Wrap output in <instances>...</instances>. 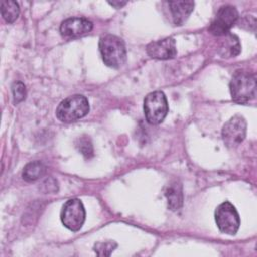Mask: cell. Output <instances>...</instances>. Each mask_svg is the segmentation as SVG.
<instances>
[{
  "label": "cell",
  "mask_w": 257,
  "mask_h": 257,
  "mask_svg": "<svg viewBox=\"0 0 257 257\" xmlns=\"http://www.w3.org/2000/svg\"><path fill=\"white\" fill-rule=\"evenodd\" d=\"M215 221L222 233L235 235L240 227V217L236 208L228 201L221 203L215 210Z\"/></svg>",
  "instance_id": "6"
},
{
  "label": "cell",
  "mask_w": 257,
  "mask_h": 257,
  "mask_svg": "<svg viewBox=\"0 0 257 257\" xmlns=\"http://www.w3.org/2000/svg\"><path fill=\"white\" fill-rule=\"evenodd\" d=\"M168 200V207L172 211L179 210L183 205V191L182 186L177 182L170 184L165 192Z\"/></svg>",
  "instance_id": "13"
},
{
  "label": "cell",
  "mask_w": 257,
  "mask_h": 257,
  "mask_svg": "<svg viewBox=\"0 0 257 257\" xmlns=\"http://www.w3.org/2000/svg\"><path fill=\"white\" fill-rule=\"evenodd\" d=\"M110 5H112L113 7H115V8H120V7H122L123 5H125L126 4V2L125 1H122V2H120V1H112V2H108Z\"/></svg>",
  "instance_id": "19"
},
{
  "label": "cell",
  "mask_w": 257,
  "mask_h": 257,
  "mask_svg": "<svg viewBox=\"0 0 257 257\" xmlns=\"http://www.w3.org/2000/svg\"><path fill=\"white\" fill-rule=\"evenodd\" d=\"M12 94L14 103H19L26 97V88L23 82L16 81L12 84Z\"/></svg>",
  "instance_id": "17"
},
{
  "label": "cell",
  "mask_w": 257,
  "mask_h": 257,
  "mask_svg": "<svg viewBox=\"0 0 257 257\" xmlns=\"http://www.w3.org/2000/svg\"><path fill=\"white\" fill-rule=\"evenodd\" d=\"M76 146L79 150V152L85 157L90 158L93 156V148L91 145V142L88 138L82 137L78 140V143H76Z\"/></svg>",
  "instance_id": "18"
},
{
  "label": "cell",
  "mask_w": 257,
  "mask_h": 257,
  "mask_svg": "<svg viewBox=\"0 0 257 257\" xmlns=\"http://www.w3.org/2000/svg\"><path fill=\"white\" fill-rule=\"evenodd\" d=\"M169 111L167 97L163 91L157 90L149 93L144 100V112L150 124L161 123Z\"/></svg>",
  "instance_id": "4"
},
{
  "label": "cell",
  "mask_w": 257,
  "mask_h": 257,
  "mask_svg": "<svg viewBox=\"0 0 257 257\" xmlns=\"http://www.w3.org/2000/svg\"><path fill=\"white\" fill-rule=\"evenodd\" d=\"M46 173V166L40 161H33L28 163L22 172V178L26 182H34Z\"/></svg>",
  "instance_id": "14"
},
{
  "label": "cell",
  "mask_w": 257,
  "mask_h": 257,
  "mask_svg": "<svg viewBox=\"0 0 257 257\" xmlns=\"http://www.w3.org/2000/svg\"><path fill=\"white\" fill-rule=\"evenodd\" d=\"M93 24L84 17H70L62 21L60 33L64 37H78L91 31Z\"/></svg>",
  "instance_id": "9"
},
{
  "label": "cell",
  "mask_w": 257,
  "mask_h": 257,
  "mask_svg": "<svg viewBox=\"0 0 257 257\" xmlns=\"http://www.w3.org/2000/svg\"><path fill=\"white\" fill-rule=\"evenodd\" d=\"M247 123L242 115H234L222 128V138L228 148L238 147L246 137Z\"/></svg>",
  "instance_id": "7"
},
{
  "label": "cell",
  "mask_w": 257,
  "mask_h": 257,
  "mask_svg": "<svg viewBox=\"0 0 257 257\" xmlns=\"http://www.w3.org/2000/svg\"><path fill=\"white\" fill-rule=\"evenodd\" d=\"M230 92L234 102L245 104L256 96V78L251 72L237 70L230 81Z\"/></svg>",
  "instance_id": "1"
},
{
  "label": "cell",
  "mask_w": 257,
  "mask_h": 257,
  "mask_svg": "<svg viewBox=\"0 0 257 257\" xmlns=\"http://www.w3.org/2000/svg\"><path fill=\"white\" fill-rule=\"evenodd\" d=\"M241 51V44L240 40L237 35L228 32L227 34L223 35L219 46H218V53L222 57H234L237 56Z\"/></svg>",
  "instance_id": "12"
},
{
  "label": "cell",
  "mask_w": 257,
  "mask_h": 257,
  "mask_svg": "<svg viewBox=\"0 0 257 257\" xmlns=\"http://www.w3.org/2000/svg\"><path fill=\"white\" fill-rule=\"evenodd\" d=\"M103 62L112 68L120 67L126 60V50L123 41L112 34L103 35L98 43Z\"/></svg>",
  "instance_id": "2"
},
{
  "label": "cell",
  "mask_w": 257,
  "mask_h": 257,
  "mask_svg": "<svg viewBox=\"0 0 257 257\" xmlns=\"http://www.w3.org/2000/svg\"><path fill=\"white\" fill-rule=\"evenodd\" d=\"M19 12H20V9L17 2L13 0L1 1V14L6 22L8 23L14 22L17 19Z\"/></svg>",
  "instance_id": "15"
},
{
  "label": "cell",
  "mask_w": 257,
  "mask_h": 257,
  "mask_svg": "<svg viewBox=\"0 0 257 257\" xmlns=\"http://www.w3.org/2000/svg\"><path fill=\"white\" fill-rule=\"evenodd\" d=\"M60 220L68 230L79 231L85 221V209L82 202L76 198L66 201L60 212Z\"/></svg>",
  "instance_id": "5"
},
{
  "label": "cell",
  "mask_w": 257,
  "mask_h": 257,
  "mask_svg": "<svg viewBox=\"0 0 257 257\" xmlns=\"http://www.w3.org/2000/svg\"><path fill=\"white\" fill-rule=\"evenodd\" d=\"M238 16L239 14L236 7L232 5L221 6L209 26V31L216 36L227 34L236 23Z\"/></svg>",
  "instance_id": "8"
},
{
  "label": "cell",
  "mask_w": 257,
  "mask_h": 257,
  "mask_svg": "<svg viewBox=\"0 0 257 257\" xmlns=\"http://www.w3.org/2000/svg\"><path fill=\"white\" fill-rule=\"evenodd\" d=\"M175 25H182L194 10L193 1H170L168 2Z\"/></svg>",
  "instance_id": "11"
},
{
  "label": "cell",
  "mask_w": 257,
  "mask_h": 257,
  "mask_svg": "<svg viewBox=\"0 0 257 257\" xmlns=\"http://www.w3.org/2000/svg\"><path fill=\"white\" fill-rule=\"evenodd\" d=\"M116 246H117L116 243L111 241L98 242L94 245L93 250L99 256H109L112 253V251L116 248Z\"/></svg>",
  "instance_id": "16"
},
{
  "label": "cell",
  "mask_w": 257,
  "mask_h": 257,
  "mask_svg": "<svg viewBox=\"0 0 257 257\" xmlns=\"http://www.w3.org/2000/svg\"><path fill=\"white\" fill-rule=\"evenodd\" d=\"M89 111V103L85 96L74 94L63 99L56 108V117L65 123L76 121Z\"/></svg>",
  "instance_id": "3"
},
{
  "label": "cell",
  "mask_w": 257,
  "mask_h": 257,
  "mask_svg": "<svg viewBox=\"0 0 257 257\" xmlns=\"http://www.w3.org/2000/svg\"><path fill=\"white\" fill-rule=\"evenodd\" d=\"M147 53L155 59H171L177 54L176 42L172 37L153 41L147 45Z\"/></svg>",
  "instance_id": "10"
}]
</instances>
